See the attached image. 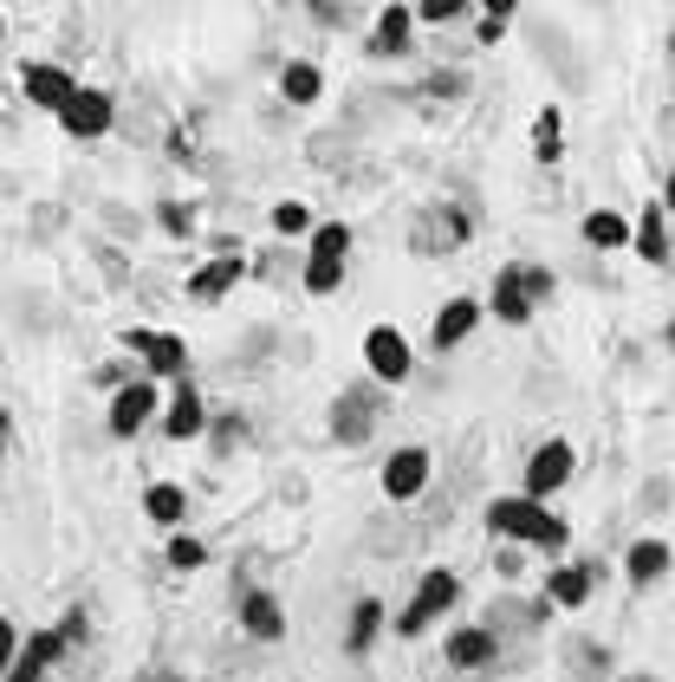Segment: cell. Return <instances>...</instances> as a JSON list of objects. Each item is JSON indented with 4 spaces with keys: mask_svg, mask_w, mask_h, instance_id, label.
<instances>
[{
    "mask_svg": "<svg viewBox=\"0 0 675 682\" xmlns=\"http://www.w3.org/2000/svg\"><path fill=\"white\" fill-rule=\"evenodd\" d=\"M487 527H494V534H507V540L545 546V552H558V546H565V520H552L540 501H527V494L494 501V507H487Z\"/></svg>",
    "mask_w": 675,
    "mask_h": 682,
    "instance_id": "cell-1",
    "label": "cell"
},
{
    "mask_svg": "<svg viewBox=\"0 0 675 682\" xmlns=\"http://www.w3.org/2000/svg\"><path fill=\"white\" fill-rule=\"evenodd\" d=\"M344 254H351V228H344V221H325V228H312L306 293H332L338 279H344Z\"/></svg>",
    "mask_w": 675,
    "mask_h": 682,
    "instance_id": "cell-2",
    "label": "cell"
},
{
    "mask_svg": "<svg viewBox=\"0 0 675 682\" xmlns=\"http://www.w3.org/2000/svg\"><path fill=\"white\" fill-rule=\"evenodd\" d=\"M455 592H462V585H455V572H442V565H435V572H422V585H416V598L403 605L397 630H403V637H422V630H429L435 617L455 605Z\"/></svg>",
    "mask_w": 675,
    "mask_h": 682,
    "instance_id": "cell-3",
    "label": "cell"
},
{
    "mask_svg": "<svg viewBox=\"0 0 675 682\" xmlns=\"http://www.w3.org/2000/svg\"><path fill=\"white\" fill-rule=\"evenodd\" d=\"M364 364H370V377H384V384H403L409 377V339L397 332V326H370L364 332Z\"/></svg>",
    "mask_w": 675,
    "mask_h": 682,
    "instance_id": "cell-4",
    "label": "cell"
},
{
    "mask_svg": "<svg viewBox=\"0 0 675 682\" xmlns=\"http://www.w3.org/2000/svg\"><path fill=\"white\" fill-rule=\"evenodd\" d=\"M59 124H66L71 136H104L111 124H118V105H111V91L78 85V91H71V105L59 111Z\"/></svg>",
    "mask_w": 675,
    "mask_h": 682,
    "instance_id": "cell-5",
    "label": "cell"
},
{
    "mask_svg": "<svg viewBox=\"0 0 675 682\" xmlns=\"http://www.w3.org/2000/svg\"><path fill=\"white\" fill-rule=\"evenodd\" d=\"M131 351H143V364L156 371V377H182V364H189V344L176 339V332H150V326H131L124 332Z\"/></svg>",
    "mask_w": 675,
    "mask_h": 682,
    "instance_id": "cell-6",
    "label": "cell"
},
{
    "mask_svg": "<svg viewBox=\"0 0 675 682\" xmlns=\"http://www.w3.org/2000/svg\"><path fill=\"white\" fill-rule=\"evenodd\" d=\"M572 481V442H545V449H533V462H527V501H540L545 494H558Z\"/></svg>",
    "mask_w": 675,
    "mask_h": 682,
    "instance_id": "cell-7",
    "label": "cell"
},
{
    "mask_svg": "<svg viewBox=\"0 0 675 682\" xmlns=\"http://www.w3.org/2000/svg\"><path fill=\"white\" fill-rule=\"evenodd\" d=\"M156 409H163V391H156V384H124V391L111 397V436H136Z\"/></svg>",
    "mask_w": 675,
    "mask_h": 682,
    "instance_id": "cell-8",
    "label": "cell"
},
{
    "mask_svg": "<svg viewBox=\"0 0 675 682\" xmlns=\"http://www.w3.org/2000/svg\"><path fill=\"white\" fill-rule=\"evenodd\" d=\"M20 91L59 118V111L71 105V91H78V85H71V72H59V66H26V72H20Z\"/></svg>",
    "mask_w": 675,
    "mask_h": 682,
    "instance_id": "cell-9",
    "label": "cell"
},
{
    "mask_svg": "<svg viewBox=\"0 0 675 682\" xmlns=\"http://www.w3.org/2000/svg\"><path fill=\"white\" fill-rule=\"evenodd\" d=\"M422 481H429V455H422V449H397V455L384 462V494H390V501H416Z\"/></svg>",
    "mask_w": 675,
    "mask_h": 682,
    "instance_id": "cell-10",
    "label": "cell"
},
{
    "mask_svg": "<svg viewBox=\"0 0 675 682\" xmlns=\"http://www.w3.org/2000/svg\"><path fill=\"white\" fill-rule=\"evenodd\" d=\"M202 429H208V409H202V397L182 384V391L163 404V436H169V442H196Z\"/></svg>",
    "mask_w": 675,
    "mask_h": 682,
    "instance_id": "cell-11",
    "label": "cell"
},
{
    "mask_svg": "<svg viewBox=\"0 0 675 682\" xmlns=\"http://www.w3.org/2000/svg\"><path fill=\"white\" fill-rule=\"evenodd\" d=\"M241 273H247V261H241V254H214V261H208L202 273H189V299L214 306V299H221V293H228V286L241 279Z\"/></svg>",
    "mask_w": 675,
    "mask_h": 682,
    "instance_id": "cell-12",
    "label": "cell"
},
{
    "mask_svg": "<svg viewBox=\"0 0 675 682\" xmlns=\"http://www.w3.org/2000/svg\"><path fill=\"white\" fill-rule=\"evenodd\" d=\"M241 630H247V637H261V644H279V637H286L279 598H273V592H247V605H241Z\"/></svg>",
    "mask_w": 675,
    "mask_h": 682,
    "instance_id": "cell-13",
    "label": "cell"
},
{
    "mask_svg": "<svg viewBox=\"0 0 675 682\" xmlns=\"http://www.w3.org/2000/svg\"><path fill=\"white\" fill-rule=\"evenodd\" d=\"M480 326V299H449L442 312H435V351H449V344H462Z\"/></svg>",
    "mask_w": 675,
    "mask_h": 682,
    "instance_id": "cell-14",
    "label": "cell"
},
{
    "mask_svg": "<svg viewBox=\"0 0 675 682\" xmlns=\"http://www.w3.org/2000/svg\"><path fill=\"white\" fill-rule=\"evenodd\" d=\"M591 579H598L591 565H558V572L545 579V598H552V605H565V612H578V605L591 598Z\"/></svg>",
    "mask_w": 675,
    "mask_h": 682,
    "instance_id": "cell-15",
    "label": "cell"
},
{
    "mask_svg": "<svg viewBox=\"0 0 675 682\" xmlns=\"http://www.w3.org/2000/svg\"><path fill=\"white\" fill-rule=\"evenodd\" d=\"M66 644H71L66 630H40V637H33V644L20 650V663H13V676H7V682H40V670H46V663H53V657H59Z\"/></svg>",
    "mask_w": 675,
    "mask_h": 682,
    "instance_id": "cell-16",
    "label": "cell"
},
{
    "mask_svg": "<svg viewBox=\"0 0 675 682\" xmlns=\"http://www.w3.org/2000/svg\"><path fill=\"white\" fill-rule=\"evenodd\" d=\"M494 319H507V326H527V319H533V299H527V286H520V267H507L494 279Z\"/></svg>",
    "mask_w": 675,
    "mask_h": 682,
    "instance_id": "cell-17",
    "label": "cell"
},
{
    "mask_svg": "<svg viewBox=\"0 0 675 682\" xmlns=\"http://www.w3.org/2000/svg\"><path fill=\"white\" fill-rule=\"evenodd\" d=\"M143 514H150L156 527H182V514H189V494H182L176 481H156V487L143 494Z\"/></svg>",
    "mask_w": 675,
    "mask_h": 682,
    "instance_id": "cell-18",
    "label": "cell"
},
{
    "mask_svg": "<svg viewBox=\"0 0 675 682\" xmlns=\"http://www.w3.org/2000/svg\"><path fill=\"white\" fill-rule=\"evenodd\" d=\"M494 650H500V644H494V630H455V637H449V663H455V670H480V663H494Z\"/></svg>",
    "mask_w": 675,
    "mask_h": 682,
    "instance_id": "cell-19",
    "label": "cell"
},
{
    "mask_svg": "<svg viewBox=\"0 0 675 682\" xmlns=\"http://www.w3.org/2000/svg\"><path fill=\"white\" fill-rule=\"evenodd\" d=\"M623 572H630L637 585L663 579V572H670V546H663V540H637V546H630V559H623Z\"/></svg>",
    "mask_w": 675,
    "mask_h": 682,
    "instance_id": "cell-20",
    "label": "cell"
},
{
    "mask_svg": "<svg viewBox=\"0 0 675 682\" xmlns=\"http://www.w3.org/2000/svg\"><path fill=\"white\" fill-rule=\"evenodd\" d=\"M409 20H416V7H384V13H377V46H370V53H403Z\"/></svg>",
    "mask_w": 675,
    "mask_h": 682,
    "instance_id": "cell-21",
    "label": "cell"
},
{
    "mask_svg": "<svg viewBox=\"0 0 675 682\" xmlns=\"http://www.w3.org/2000/svg\"><path fill=\"white\" fill-rule=\"evenodd\" d=\"M279 91H286L292 105H312V98L325 91V78H319V66H306V59H292V66L279 72Z\"/></svg>",
    "mask_w": 675,
    "mask_h": 682,
    "instance_id": "cell-22",
    "label": "cell"
},
{
    "mask_svg": "<svg viewBox=\"0 0 675 682\" xmlns=\"http://www.w3.org/2000/svg\"><path fill=\"white\" fill-rule=\"evenodd\" d=\"M377 630H384V605H377V598H357V612H351V637H344V644H351V657H357V650H370V644H377Z\"/></svg>",
    "mask_w": 675,
    "mask_h": 682,
    "instance_id": "cell-23",
    "label": "cell"
},
{
    "mask_svg": "<svg viewBox=\"0 0 675 682\" xmlns=\"http://www.w3.org/2000/svg\"><path fill=\"white\" fill-rule=\"evenodd\" d=\"M585 241H591V248H623L630 228H623V215H605V208H598V215H585Z\"/></svg>",
    "mask_w": 675,
    "mask_h": 682,
    "instance_id": "cell-24",
    "label": "cell"
},
{
    "mask_svg": "<svg viewBox=\"0 0 675 682\" xmlns=\"http://www.w3.org/2000/svg\"><path fill=\"white\" fill-rule=\"evenodd\" d=\"M630 241H637V254H643V261H663V248H670V241H663V208H643V221H637V234H630Z\"/></svg>",
    "mask_w": 675,
    "mask_h": 682,
    "instance_id": "cell-25",
    "label": "cell"
},
{
    "mask_svg": "<svg viewBox=\"0 0 675 682\" xmlns=\"http://www.w3.org/2000/svg\"><path fill=\"white\" fill-rule=\"evenodd\" d=\"M202 559H208L202 540H189V534H176V540H169V565H176V572H196Z\"/></svg>",
    "mask_w": 675,
    "mask_h": 682,
    "instance_id": "cell-26",
    "label": "cell"
},
{
    "mask_svg": "<svg viewBox=\"0 0 675 682\" xmlns=\"http://www.w3.org/2000/svg\"><path fill=\"white\" fill-rule=\"evenodd\" d=\"M364 429H370V416H364V397H344V416H338V436H344V442H364Z\"/></svg>",
    "mask_w": 675,
    "mask_h": 682,
    "instance_id": "cell-27",
    "label": "cell"
},
{
    "mask_svg": "<svg viewBox=\"0 0 675 682\" xmlns=\"http://www.w3.org/2000/svg\"><path fill=\"white\" fill-rule=\"evenodd\" d=\"M520 286H527V299H533V306H545V299L558 293V279H552L545 267H520Z\"/></svg>",
    "mask_w": 675,
    "mask_h": 682,
    "instance_id": "cell-28",
    "label": "cell"
},
{
    "mask_svg": "<svg viewBox=\"0 0 675 682\" xmlns=\"http://www.w3.org/2000/svg\"><path fill=\"white\" fill-rule=\"evenodd\" d=\"M273 228H279V234H306V228H312V215H306V202H279V208H273Z\"/></svg>",
    "mask_w": 675,
    "mask_h": 682,
    "instance_id": "cell-29",
    "label": "cell"
},
{
    "mask_svg": "<svg viewBox=\"0 0 675 682\" xmlns=\"http://www.w3.org/2000/svg\"><path fill=\"white\" fill-rule=\"evenodd\" d=\"M13 663H20V630L0 617V676H13Z\"/></svg>",
    "mask_w": 675,
    "mask_h": 682,
    "instance_id": "cell-30",
    "label": "cell"
},
{
    "mask_svg": "<svg viewBox=\"0 0 675 682\" xmlns=\"http://www.w3.org/2000/svg\"><path fill=\"white\" fill-rule=\"evenodd\" d=\"M468 7H455V0H429V7H416V20H462Z\"/></svg>",
    "mask_w": 675,
    "mask_h": 682,
    "instance_id": "cell-31",
    "label": "cell"
},
{
    "mask_svg": "<svg viewBox=\"0 0 675 682\" xmlns=\"http://www.w3.org/2000/svg\"><path fill=\"white\" fill-rule=\"evenodd\" d=\"M500 26H507V7H494V13H480V40H500Z\"/></svg>",
    "mask_w": 675,
    "mask_h": 682,
    "instance_id": "cell-32",
    "label": "cell"
},
{
    "mask_svg": "<svg viewBox=\"0 0 675 682\" xmlns=\"http://www.w3.org/2000/svg\"><path fill=\"white\" fill-rule=\"evenodd\" d=\"M663 208H675V176H670V189H663Z\"/></svg>",
    "mask_w": 675,
    "mask_h": 682,
    "instance_id": "cell-33",
    "label": "cell"
},
{
    "mask_svg": "<svg viewBox=\"0 0 675 682\" xmlns=\"http://www.w3.org/2000/svg\"><path fill=\"white\" fill-rule=\"evenodd\" d=\"M0 442H7V416H0Z\"/></svg>",
    "mask_w": 675,
    "mask_h": 682,
    "instance_id": "cell-34",
    "label": "cell"
}]
</instances>
